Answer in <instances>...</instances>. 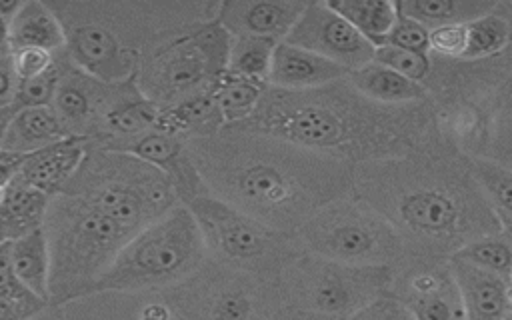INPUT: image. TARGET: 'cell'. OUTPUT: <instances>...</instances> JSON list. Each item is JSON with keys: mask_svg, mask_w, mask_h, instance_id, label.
<instances>
[{"mask_svg": "<svg viewBox=\"0 0 512 320\" xmlns=\"http://www.w3.org/2000/svg\"><path fill=\"white\" fill-rule=\"evenodd\" d=\"M186 148L216 198L282 232L296 234L354 184L348 162L232 126L188 140Z\"/></svg>", "mask_w": 512, "mask_h": 320, "instance_id": "6da1fadb", "label": "cell"}, {"mask_svg": "<svg viewBox=\"0 0 512 320\" xmlns=\"http://www.w3.org/2000/svg\"><path fill=\"white\" fill-rule=\"evenodd\" d=\"M414 104L388 106L362 96L348 78L310 90H264L254 114L232 128L272 136L348 164L398 158L426 130Z\"/></svg>", "mask_w": 512, "mask_h": 320, "instance_id": "7a4b0ae2", "label": "cell"}, {"mask_svg": "<svg viewBox=\"0 0 512 320\" xmlns=\"http://www.w3.org/2000/svg\"><path fill=\"white\" fill-rule=\"evenodd\" d=\"M352 192L432 256H452L480 236L502 232V218L470 164L406 154L366 162L354 168Z\"/></svg>", "mask_w": 512, "mask_h": 320, "instance_id": "3957f363", "label": "cell"}, {"mask_svg": "<svg viewBox=\"0 0 512 320\" xmlns=\"http://www.w3.org/2000/svg\"><path fill=\"white\" fill-rule=\"evenodd\" d=\"M58 16L70 62L84 72L122 82L136 76L144 52L158 40L216 18L214 0H46Z\"/></svg>", "mask_w": 512, "mask_h": 320, "instance_id": "277c9868", "label": "cell"}, {"mask_svg": "<svg viewBox=\"0 0 512 320\" xmlns=\"http://www.w3.org/2000/svg\"><path fill=\"white\" fill-rule=\"evenodd\" d=\"M44 232L50 250V306L86 298L134 236L100 208L68 194L50 200Z\"/></svg>", "mask_w": 512, "mask_h": 320, "instance_id": "5b68a950", "label": "cell"}, {"mask_svg": "<svg viewBox=\"0 0 512 320\" xmlns=\"http://www.w3.org/2000/svg\"><path fill=\"white\" fill-rule=\"evenodd\" d=\"M62 194L90 202L132 234L180 206L164 172L132 154L88 144Z\"/></svg>", "mask_w": 512, "mask_h": 320, "instance_id": "8992f818", "label": "cell"}, {"mask_svg": "<svg viewBox=\"0 0 512 320\" xmlns=\"http://www.w3.org/2000/svg\"><path fill=\"white\" fill-rule=\"evenodd\" d=\"M206 258L208 250L198 222L180 204L134 234L94 282L88 296L106 292H162L196 272Z\"/></svg>", "mask_w": 512, "mask_h": 320, "instance_id": "52a82bcc", "label": "cell"}, {"mask_svg": "<svg viewBox=\"0 0 512 320\" xmlns=\"http://www.w3.org/2000/svg\"><path fill=\"white\" fill-rule=\"evenodd\" d=\"M232 36L216 20L190 24L152 44L136 70L140 92L160 108L212 92L228 70Z\"/></svg>", "mask_w": 512, "mask_h": 320, "instance_id": "ba28073f", "label": "cell"}, {"mask_svg": "<svg viewBox=\"0 0 512 320\" xmlns=\"http://www.w3.org/2000/svg\"><path fill=\"white\" fill-rule=\"evenodd\" d=\"M176 320H270L282 306L280 278H266L208 256L188 278L162 290Z\"/></svg>", "mask_w": 512, "mask_h": 320, "instance_id": "9c48e42d", "label": "cell"}, {"mask_svg": "<svg viewBox=\"0 0 512 320\" xmlns=\"http://www.w3.org/2000/svg\"><path fill=\"white\" fill-rule=\"evenodd\" d=\"M202 232L208 256L266 278L280 274L304 252L296 234L276 230L210 190L184 204Z\"/></svg>", "mask_w": 512, "mask_h": 320, "instance_id": "30bf717a", "label": "cell"}, {"mask_svg": "<svg viewBox=\"0 0 512 320\" xmlns=\"http://www.w3.org/2000/svg\"><path fill=\"white\" fill-rule=\"evenodd\" d=\"M296 238L308 254L354 266H390L404 248V238L382 214L348 196L310 216Z\"/></svg>", "mask_w": 512, "mask_h": 320, "instance_id": "8fae6325", "label": "cell"}, {"mask_svg": "<svg viewBox=\"0 0 512 320\" xmlns=\"http://www.w3.org/2000/svg\"><path fill=\"white\" fill-rule=\"evenodd\" d=\"M390 266H354L302 252L282 274L286 306L346 320L388 292Z\"/></svg>", "mask_w": 512, "mask_h": 320, "instance_id": "7c38bea8", "label": "cell"}, {"mask_svg": "<svg viewBox=\"0 0 512 320\" xmlns=\"http://www.w3.org/2000/svg\"><path fill=\"white\" fill-rule=\"evenodd\" d=\"M126 80L106 82L74 66L64 50L52 108L66 132L74 138L94 140L102 120L124 90Z\"/></svg>", "mask_w": 512, "mask_h": 320, "instance_id": "4fadbf2b", "label": "cell"}, {"mask_svg": "<svg viewBox=\"0 0 512 320\" xmlns=\"http://www.w3.org/2000/svg\"><path fill=\"white\" fill-rule=\"evenodd\" d=\"M284 42L320 54L348 72L374 60V46L328 2H308Z\"/></svg>", "mask_w": 512, "mask_h": 320, "instance_id": "5bb4252c", "label": "cell"}, {"mask_svg": "<svg viewBox=\"0 0 512 320\" xmlns=\"http://www.w3.org/2000/svg\"><path fill=\"white\" fill-rule=\"evenodd\" d=\"M114 150L132 154L164 172L180 204H188L196 196L208 192L196 164L188 154L186 142L176 136H170L154 128L138 138L122 142Z\"/></svg>", "mask_w": 512, "mask_h": 320, "instance_id": "9a60e30c", "label": "cell"}, {"mask_svg": "<svg viewBox=\"0 0 512 320\" xmlns=\"http://www.w3.org/2000/svg\"><path fill=\"white\" fill-rule=\"evenodd\" d=\"M308 2L302 0H222L216 20L234 36H256L282 42Z\"/></svg>", "mask_w": 512, "mask_h": 320, "instance_id": "2e32d148", "label": "cell"}, {"mask_svg": "<svg viewBox=\"0 0 512 320\" xmlns=\"http://www.w3.org/2000/svg\"><path fill=\"white\" fill-rule=\"evenodd\" d=\"M512 36L508 14L500 12V4L478 20L430 30V52L444 58L476 60L504 50Z\"/></svg>", "mask_w": 512, "mask_h": 320, "instance_id": "e0dca14e", "label": "cell"}, {"mask_svg": "<svg viewBox=\"0 0 512 320\" xmlns=\"http://www.w3.org/2000/svg\"><path fill=\"white\" fill-rule=\"evenodd\" d=\"M446 264L458 284L466 320H512V280L458 258H446Z\"/></svg>", "mask_w": 512, "mask_h": 320, "instance_id": "ac0fdd59", "label": "cell"}, {"mask_svg": "<svg viewBox=\"0 0 512 320\" xmlns=\"http://www.w3.org/2000/svg\"><path fill=\"white\" fill-rule=\"evenodd\" d=\"M416 320H466L458 284L448 268H422L408 278L404 296H398Z\"/></svg>", "mask_w": 512, "mask_h": 320, "instance_id": "d6986e66", "label": "cell"}, {"mask_svg": "<svg viewBox=\"0 0 512 320\" xmlns=\"http://www.w3.org/2000/svg\"><path fill=\"white\" fill-rule=\"evenodd\" d=\"M162 108L146 98L136 80L130 78L124 84L122 94L118 100L112 104V108L106 112L100 132L96 134L94 140L86 142L88 146L94 148H104V150H114L122 142H128L132 138H138L150 130L156 128V122L160 118Z\"/></svg>", "mask_w": 512, "mask_h": 320, "instance_id": "ffe728a7", "label": "cell"}, {"mask_svg": "<svg viewBox=\"0 0 512 320\" xmlns=\"http://www.w3.org/2000/svg\"><path fill=\"white\" fill-rule=\"evenodd\" d=\"M348 74L340 64L282 40L274 50L268 84L284 90H310L342 80Z\"/></svg>", "mask_w": 512, "mask_h": 320, "instance_id": "44dd1931", "label": "cell"}, {"mask_svg": "<svg viewBox=\"0 0 512 320\" xmlns=\"http://www.w3.org/2000/svg\"><path fill=\"white\" fill-rule=\"evenodd\" d=\"M84 154H86L84 138L60 140L56 144L30 152L20 170V176L40 192L54 198L62 194L70 178L76 174Z\"/></svg>", "mask_w": 512, "mask_h": 320, "instance_id": "7402d4cb", "label": "cell"}, {"mask_svg": "<svg viewBox=\"0 0 512 320\" xmlns=\"http://www.w3.org/2000/svg\"><path fill=\"white\" fill-rule=\"evenodd\" d=\"M50 196L28 184L20 174L2 188L0 244L14 242L44 226Z\"/></svg>", "mask_w": 512, "mask_h": 320, "instance_id": "603a6c76", "label": "cell"}, {"mask_svg": "<svg viewBox=\"0 0 512 320\" xmlns=\"http://www.w3.org/2000/svg\"><path fill=\"white\" fill-rule=\"evenodd\" d=\"M10 48H42L48 52L66 50L64 28L46 0H24L8 20Z\"/></svg>", "mask_w": 512, "mask_h": 320, "instance_id": "cb8c5ba5", "label": "cell"}, {"mask_svg": "<svg viewBox=\"0 0 512 320\" xmlns=\"http://www.w3.org/2000/svg\"><path fill=\"white\" fill-rule=\"evenodd\" d=\"M74 138L66 132L52 106L26 108L16 112L0 134V146L30 154L60 140Z\"/></svg>", "mask_w": 512, "mask_h": 320, "instance_id": "d4e9b609", "label": "cell"}, {"mask_svg": "<svg viewBox=\"0 0 512 320\" xmlns=\"http://www.w3.org/2000/svg\"><path fill=\"white\" fill-rule=\"evenodd\" d=\"M222 128H224V118L218 110V104L212 92H202L180 104L162 108L160 118L156 122V130L176 136L184 142L212 136Z\"/></svg>", "mask_w": 512, "mask_h": 320, "instance_id": "484cf974", "label": "cell"}, {"mask_svg": "<svg viewBox=\"0 0 512 320\" xmlns=\"http://www.w3.org/2000/svg\"><path fill=\"white\" fill-rule=\"evenodd\" d=\"M348 82L368 100L388 106L412 104L426 98V88L378 62H370L358 70H352Z\"/></svg>", "mask_w": 512, "mask_h": 320, "instance_id": "4316f807", "label": "cell"}, {"mask_svg": "<svg viewBox=\"0 0 512 320\" xmlns=\"http://www.w3.org/2000/svg\"><path fill=\"white\" fill-rule=\"evenodd\" d=\"M396 4L404 16L428 30L478 20L498 6L492 0H400Z\"/></svg>", "mask_w": 512, "mask_h": 320, "instance_id": "83f0119b", "label": "cell"}, {"mask_svg": "<svg viewBox=\"0 0 512 320\" xmlns=\"http://www.w3.org/2000/svg\"><path fill=\"white\" fill-rule=\"evenodd\" d=\"M10 260L24 286L50 304V250L44 226L10 242Z\"/></svg>", "mask_w": 512, "mask_h": 320, "instance_id": "f1b7e54d", "label": "cell"}, {"mask_svg": "<svg viewBox=\"0 0 512 320\" xmlns=\"http://www.w3.org/2000/svg\"><path fill=\"white\" fill-rule=\"evenodd\" d=\"M268 82L252 80L226 70L212 88L218 110L224 118V126H238L246 122L260 104V98Z\"/></svg>", "mask_w": 512, "mask_h": 320, "instance_id": "f546056e", "label": "cell"}, {"mask_svg": "<svg viewBox=\"0 0 512 320\" xmlns=\"http://www.w3.org/2000/svg\"><path fill=\"white\" fill-rule=\"evenodd\" d=\"M328 6L344 16L374 48L384 46L396 22V2L390 0H328Z\"/></svg>", "mask_w": 512, "mask_h": 320, "instance_id": "4dcf8cb0", "label": "cell"}, {"mask_svg": "<svg viewBox=\"0 0 512 320\" xmlns=\"http://www.w3.org/2000/svg\"><path fill=\"white\" fill-rule=\"evenodd\" d=\"M448 258H458L486 272L500 274L512 280V238L508 234L496 232L488 236H480L468 244H464L458 252Z\"/></svg>", "mask_w": 512, "mask_h": 320, "instance_id": "1f68e13d", "label": "cell"}, {"mask_svg": "<svg viewBox=\"0 0 512 320\" xmlns=\"http://www.w3.org/2000/svg\"><path fill=\"white\" fill-rule=\"evenodd\" d=\"M278 42L256 36H234L230 46L228 70L252 80L268 82L274 50Z\"/></svg>", "mask_w": 512, "mask_h": 320, "instance_id": "d6a6232c", "label": "cell"}, {"mask_svg": "<svg viewBox=\"0 0 512 320\" xmlns=\"http://www.w3.org/2000/svg\"><path fill=\"white\" fill-rule=\"evenodd\" d=\"M470 168L484 188L486 196L490 198L492 206L502 218V212L512 216V170H506L502 166H494L490 162L474 160L470 162Z\"/></svg>", "mask_w": 512, "mask_h": 320, "instance_id": "836d02e7", "label": "cell"}, {"mask_svg": "<svg viewBox=\"0 0 512 320\" xmlns=\"http://www.w3.org/2000/svg\"><path fill=\"white\" fill-rule=\"evenodd\" d=\"M374 62H378L414 82H422L432 70V60L428 54L404 50V48L390 46V44L378 46L374 50Z\"/></svg>", "mask_w": 512, "mask_h": 320, "instance_id": "e575fe53", "label": "cell"}, {"mask_svg": "<svg viewBox=\"0 0 512 320\" xmlns=\"http://www.w3.org/2000/svg\"><path fill=\"white\" fill-rule=\"evenodd\" d=\"M396 8H398V4H396ZM386 44L398 46L404 50H412V52H420V54H428L430 52V30L426 26H422L420 22L404 16L398 8L396 22L388 34Z\"/></svg>", "mask_w": 512, "mask_h": 320, "instance_id": "d590c367", "label": "cell"}, {"mask_svg": "<svg viewBox=\"0 0 512 320\" xmlns=\"http://www.w3.org/2000/svg\"><path fill=\"white\" fill-rule=\"evenodd\" d=\"M0 296L16 302H26V304H48L46 300L30 292L14 272V266L10 260V242L0 244Z\"/></svg>", "mask_w": 512, "mask_h": 320, "instance_id": "8d00e7d4", "label": "cell"}, {"mask_svg": "<svg viewBox=\"0 0 512 320\" xmlns=\"http://www.w3.org/2000/svg\"><path fill=\"white\" fill-rule=\"evenodd\" d=\"M346 320H416L412 310L392 292H384Z\"/></svg>", "mask_w": 512, "mask_h": 320, "instance_id": "74e56055", "label": "cell"}, {"mask_svg": "<svg viewBox=\"0 0 512 320\" xmlns=\"http://www.w3.org/2000/svg\"><path fill=\"white\" fill-rule=\"evenodd\" d=\"M58 54V52H56ZM56 54L42 48H20L12 52V66L18 80L44 76L56 62Z\"/></svg>", "mask_w": 512, "mask_h": 320, "instance_id": "f35d334b", "label": "cell"}, {"mask_svg": "<svg viewBox=\"0 0 512 320\" xmlns=\"http://www.w3.org/2000/svg\"><path fill=\"white\" fill-rule=\"evenodd\" d=\"M48 304H26L0 296V320H30L44 312Z\"/></svg>", "mask_w": 512, "mask_h": 320, "instance_id": "ab89813d", "label": "cell"}, {"mask_svg": "<svg viewBox=\"0 0 512 320\" xmlns=\"http://www.w3.org/2000/svg\"><path fill=\"white\" fill-rule=\"evenodd\" d=\"M18 76L12 66V54L0 58V108H6L12 104L16 88H18Z\"/></svg>", "mask_w": 512, "mask_h": 320, "instance_id": "60d3db41", "label": "cell"}, {"mask_svg": "<svg viewBox=\"0 0 512 320\" xmlns=\"http://www.w3.org/2000/svg\"><path fill=\"white\" fill-rule=\"evenodd\" d=\"M26 156L28 154L14 152L0 146V188H4L8 182H12L20 174L26 162Z\"/></svg>", "mask_w": 512, "mask_h": 320, "instance_id": "b9f144b4", "label": "cell"}, {"mask_svg": "<svg viewBox=\"0 0 512 320\" xmlns=\"http://www.w3.org/2000/svg\"><path fill=\"white\" fill-rule=\"evenodd\" d=\"M270 320H336L330 316H322L316 312H308V310H300L294 306H282Z\"/></svg>", "mask_w": 512, "mask_h": 320, "instance_id": "7bdbcfd3", "label": "cell"}, {"mask_svg": "<svg viewBox=\"0 0 512 320\" xmlns=\"http://www.w3.org/2000/svg\"><path fill=\"white\" fill-rule=\"evenodd\" d=\"M172 314L170 310L166 308V304H148L142 314H140V320H168Z\"/></svg>", "mask_w": 512, "mask_h": 320, "instance_id": "ee69618b", "label": "cell"}, {"mask_svg": "<svg viewBox=\"0 0 512 320\" xmlns=\"http://www.w3.org/2000/svg\"><path fill=\"white\" fill-rule=\"evenodd\" d=\"M10 54H12V48H10V34H8V18L0 14V58Z\"/></svg>", "mask_w": 512, "mask_h": 320, "instance_id": "f6af8a7d", "label": "cell"}, {"mask_svg": "<svg viewBox=\"0 0 512 320\" xmlns=\"http://www.w3.org/2000/svg\"><path fill=\"white\" fill-rule=\"evenodd\" d=\"M0 198H2V188H0Z\"/></svg>", "mask_w": 512, "mask_h": 320, "instance_id": "bcb514c9", "label": "cell"}]
</instances>
